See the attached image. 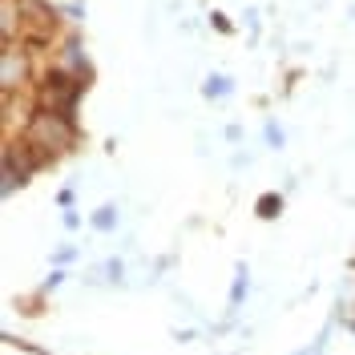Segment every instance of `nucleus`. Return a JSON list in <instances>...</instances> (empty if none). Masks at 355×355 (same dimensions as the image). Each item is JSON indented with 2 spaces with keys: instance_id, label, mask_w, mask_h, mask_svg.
Wrapping results in <instances>:
<instances>
[{
  "instance_id": "f257e3e1",
  "label": "nucleus",
  "mask_w": 355,
  "mask_h": 355,
  "mask_svg": "<svg viewBox=\"0 0 355 355\" xmlns=\"http://www.w3.org/2000/svg\"><path fill=\"white\" fill-rule=\"evenodd\" d=\"M21 137H28L33 146L49 150L53 157H61V154H73V150H77L81 130H77V117L53 113V110H41V105H37L33 117H28V125L21 130Z\"/></svg>"
},
{
  "instance_id": "f03ea898",
  "label": "nucleus",
  "mask_w": 355,
  "mask_h": 355,
  "mask_svg": "<svg viewBox=\"0 0 355 355\" xmlns=\"http://www.w3.org/2000/svg\"><path fill=\"white\" fill-rule=\"evenodd\" d=\"M89 89L85 77H77V73H69L61 69L57 61L41 73V81H37V105L41 110H53V113H69V117H77V101H81V93Z\"/></svg>"
},
{
  "instance_id": "7ed1b4c3",
  "label": "nucleus",
  "mask_w": 355,
  "mask_h": 355,
  "mask_svg": "<svg viewBox=\"0 0 355 355\" xmlns=\"http://www.w3.org/2000/svg\"><path fill=\"white\" fill-rule=\"evenodd\" d=\"M28 81H33V53L21 41H4V53H0V89L4 93H24Z\"/></svg>"
},
{
  "instance_id": "20e7f679",
  "label": "nucleus",
  "mask_w": 355,
  "mask_h": 355,
  "mask_svg": "<svg viewBox=\"0 0 355 355\" xmlns=\"http://www.w3.org/2000/svg\"><path fill=\"white\" fill-rule=\"evenodd\" d=\"M57 65L69 69V73H77V77H85V81L93 77V69H89V61H85V49H81V41H77V37H69V41L61 44Z\"/></svg>"
},
{
  "instance_id": "39448f33",
  "label": "nucleus",
  "mask_w": 355,
  "mask_h": 355,
  "mask_svg": "<svg viewBox=\"0 0 355 355\" xmlns=\"http://www.w3.org/2000/svg\"><path fill=\"white\" fill-rule=\"evenodd\" d=\"M234 93V81L226 77V73H210L206 81H202V97L206 101H222V97H230Z\"/></svg>"
},
{
  "instance_id": "423d86ee",
  "label": "nucleus",
  "mask_w": 355,
  "mask_h": 355,
  "mask_svg": "<svg viewBox=\"0 0 355 355\" xmlns=\"http://www.w3.org/2000/svg\"><path fill=\"white\" fill-rule=\"evenodd\" d=\"M117 222H121V214H117V206H110V202H105V206H97V210L89 214V226H93L97 234H113V230H117Z\"/></svg>"
},
{
  "instance_id": "0eeeda50",
  "label": "nucleus",
  "mask_w": 355,
  "mask_h": 355,
  "mask_svg": "<svg viewBox=\"0 0 355 355\" xmlns=\"http://www.w3.org/2000/svg\"><path fill=\"white\" fill-rule=\"evenodd\" d=\"M246 295H250V270H246V263H239V270H234V283H230V315L246 303Z\"/></svg>"
},
{
  "instance_id": "6e6552de",
  "label": "nucleus",
  "mask_w": 355,
  "mask_h": 355,
  "mask_svg": "<svg viewBox=\"0 0 355 355\" xmlns=\"http://www.w3.org/2000/svg\"><path fill=\"white\" fill-rule=\"evenodd\" d=\"M254 214L263 222H275L279 214H283V194H263V198L254 202Z\"/></svg>"
},
{
  "instance_id": "1a4fd4ad",
  "label": "nucleus",
  "mask_w": 355,
  "mask_h": 355,
  "mask_svg": "<svg viewBox=\"0 0 355 355\" xmlns=\"http://www.w3.org/2000/svg\"><path fill=\"white\" fill-rule=\"evenodd\" d=\"M263 141L270 146V150H283V146H287V133H283V125H279V121H266V125H263Z\"/></svg>"
},
{
  "instance_id": "9d476101",
  "label": "nucleus",
  "mask_w": 355,
  "mask_h": 355,
  "mask_svg": "<svg viewBox=\"0 0 355 355\" xmlns=\"http://www.w3.org/2000/svg\"><path fill=\"white\" fill-rule=\"evenodd\" d=\"M101 279L113 283V287H121V283H125V263H121V259H110V263L101 266Z\"/></svg>"
},
{
  "instance_id": "9b49d317",
  "label": "nucleus",
  "mask_w": 355,
  "mask_h": 355,
  "mask_svg": "<svg viewBox=\"0 0 355 355\" xmlns=\"http://www.w3.org/2000/svg\"><path fill=\"white\" fill-rule=\"evenodd\" d=\"M77 254H81L77 246H57V250H53V266H65V263H73Z\"/></svg>"
},
{
  "instance_id": "f8f14e48",
  "label": "nucleus",
  "mask_w": 355,
  "mask_h": 355,
  "mask_svg": "<svg viewBox=\"0 0 355 355\" xmlns=\"http://www.w3.org/2000/svg\"><path fill=\"white\" fill-rule=\"evenodd\" d=\"M61 17H65V21H81V17H85V4H81V0H73V4H61Z\"/></svg>"
},
{
  "instance_id": "ddd939ff",
  "label": "nucleus",
  "mask_w": 355,
  "mask_h": 355,
  "mask_svg": "<svg viewBox=\"0 0 355 355\" xmlns=\"http://www.w3.org/2000/svg\"><path fill=\"white\" fill-rule=\"evenodd\" d=\"M61 283H65V270L57 266V270H53V275H49V279H44V283H41V295H49V291H57V287H61Z\"/></svg>"
},
{
  "instance_id": "4468645a",
  "label": "nucleus",
  "mask_w": 355,
  "mask_h": 355,
  "mask_svg": "<svg viewBox=\"0 0 355 355\" xmlns=\"http://www.w3.org/2000/svg\"><path fill=\"white\" fill-rule=\"evenodd\" d=\"M61 226H65V230H77V226H81V214H77V210L69 206L65 214H61Z\"/></svg>"
},
{
  "instance_id": "2eb2a0df",
  "label": "nucleus",
  "mask_w": 355,
  "mask_h": 355,
  "mask_svg": "<svg viewBox=\"0 0 355 355\" xmlns=\"http://www.w3.org/2000/svg\"><path fill=\"white\" fill-rule=\"evenodd\" d=\"M73 202H77V198H73V190H69V186H65V190H61V194H57V206H65V210H69V206H73Z\"/></svg>"
},
{
  "instance_id": "dca6fc26",
  "label": "nucleus",
  "mask_w": 355,
  "mask_h": 355,
  "mask_svg": "<svg viewBox=\"0 0 355 355\" xmlns=\"http://www.w3.org/2000/svg\"><path fill=\"white\" fill-rule=\"evenodd\" d=\"M210 21H214V28H218V33H230V21H226V17H222V12H214V17H210Z\"/></svg>"
},
{
  "instance_id": "f3484780",
  "label": "nucleus",
  "mask_w": 355,
  "mask_h": 355,
  "mask_svg": "<svg viewBox=\"0 0 355 355\" xmlns=\"http://www.w3.org/2000/svg\"><path fill=\"white\" fill-rule=\"evenodd\" d=\"M343 327H347V331L355 335V319H343Z\"/></svg>"
}]
</instances>
